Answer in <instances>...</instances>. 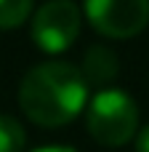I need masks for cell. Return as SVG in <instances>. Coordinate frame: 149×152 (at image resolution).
I'll return each instance as SVG.
<instances>
[{
    "instance_id": "obj_1",
    "label": "cell",
    "mask_w": 149,
    "mask_h": 152,
    "mask_svg": "<svg viewBox=\"0 0 149 152\" xmlns=\"http://www.w3.org/2000/svg\"><path fill=\"white\" fill-rule=\"evenodd\" d=\"M88 102V83L80 67L67 61L35 64L19 83V107L40 128L72 123Z\"/></svg>"
},
{
    "instance_id": "obj_2",
    "label": "cell",
    "mask_w": 149,
    "mask_h": 152,
    "mask_svg": "<svg viewBox=\"0 0 149 152\" xmlns=\"http://www.w3.org/2000/svg\"><path fill=\"white\" fill-rule=\"evenodd\" d=\"M85 128L101 147L117 150L139 134V107L133 96L117 88L99 91L85 112Z\"/></svg>"
},
{
    "instance_id": "obj_3",
    "label": "cell",
    "mask_w": 149,
    "mask_h": 152,
    "mask_svg": "<svg viewBox=\"0 0 149 152\" xmlns=\"http://www.w3.org/2000/svg\"><path fill=\"white\" fill-rule=\"evenodd\" d=\"M80 27H83V8L75 0H45L32 13L29 35L40 51L61 53L77 40Z\"/></svg>"
},
{
    "instance_id": "obj_4",
    "label": "cell",
    "mask_w": 149,
    "mask_h": 152,
    "mask_svg": "<svg viewBox=\"0 0 149 152\" xmlns=\"http://www.w3.org/2000/svg\"><path fill=\"white\" fill-rule=\"evenodd\" d=\"M83 13L109 40L136 37L149 27V0H85Z\"/></svg>"
},
{
    "instance_id": "obj_5",
    "label": "cell",
    "mask_w": 149,
    "mask_h": 152,
    "mask_svg": "<svg viewBox=\"0 0 149 152\" xmlns=\"http://www.w3.org/2000/svg\"><path fill=\"white\" fill-rule=\"evenodd\" d=\"M80 72H83V77H85L88 86H96V88L104 91L107 86L115 83V77H117V72H120V59H117V53H115L109 45L93 43V45L85 48V53H83V67H80Z\"/></svg>"
},
{
    "instance_id": "obj_6",
    "label": "cell",
    "mask_w": 149,
    "mask_h": 152,
    "mask_svg": "<svg viewBox=\"0 0 149 152\" xmlns=\"http://www.w3.org/2000/svg\"><path fill=\"white\" fill-rule=\"evenodd\" d=\"M35 0H0V29H16L32 16Z\"/></svg>"
},
{
    "instance_id": "obj_7",
    "label": "cell",
    "mask_w": 149,
    "mask_h": 152,
    "mask_svg": "<svg viewBox=\"0 0 149 152\" xmlns=\"http://www.w3.org/2000/svg\"><path fill=\"white\" fill-rule=\"evenodd\" d=\"M27 144V134L21 123L11 115H0V152H21Z\"/></svg>"
},
{
    "instance_id": "obj_8",
    "label": "cell",
    "mask_w": 149,
    "mask_h": 152,
    "mask_svg": "<svg viewBox=\"0 0 149 152\" xmlns=\"http://www.w3.org/2000/svg\"><path fill=\"white\" fill-rule=\"evenodd\" d=\"M136 152H149V126L139 128L136 134Z\"/></svg>"
},
{
    "instance_id": "obj_9",
    "label": "cell",
    "mask_w": 149,
    "mask_h": 152,
    "mask_svg": "<svg viewBox=\"0 0 149 152\" xmlns=\"http://www.w3.org/2000/svg\"><path fill=\"white\" fill-rule=\"evenodd\" d=\"M35 152H77L75 147H67V144H51V147H40Z\"/></svg>"
}]
</instances>
